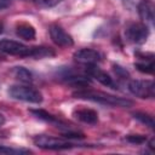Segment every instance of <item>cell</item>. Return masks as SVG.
<instances>
[{
	"label": "cell",
	"instance_id": "cell-14",
	"mask_svg": "<svg viewBox=\"0 0 155 155\" xmlns=\"http://www.w3.org/2000/svg\"><path fill=\"white\" fill-rule=\"evenodd\" d=\"M56 53L52 48L50 47H44V46H35L31 47V58H36V59H41V58H46V57H53Z\"/></svg>",
	"mask_w": 155,
	"mask_h": 155
},
{
	"label": "cell",
	"instance_id": "cell-9",
	"mask_svg": "<svg viewBox=\"0 0 155 155\" xmlns=\"http://www.w3.org/2000/svg\"><path fill=\"white\" fill-rule=\"evenodd\" d=\"M74 58L76 62L88 65V64H97L102 59V56L98 51L93 48H81L74 53Z\"/></svg>",
	"mask_w": 155,
	"mask_h": 155
},
{
	"label": "cell",
	"instance_id": "cell-16",
	"mask_svg": "<svg viewBox=\"0 0 155 155\" xmlns=\"http://www.w3.org/2000/svg\"><path fill=\"white\" fill-rule=\"evenodd\" d=\"M133 115V117L136 119V120H138L139 122H142V124H144L145 126H148L149 128H154V119H153V116H150L149 114H147V113H142V111H136V113H133L132 114Z\"/></svg>",
	"mask_w": 155,
	"mask_h": 155
},
{
	"label": "cell",
	"instance_id": "cell-4",
	"mask_svg": "<svg viewBox=\"0 0 155 155\" xmlns=\"http://www.w3.org/2000/svg\"><path fill=\"white\" fill-rule=\"evenodd\" d=\"M125 36L132 44H144L149 36V28L145 23H130L125 29Z\"/></svg>",
	"mask_w": 155,
	"mask_h": 155
},
{
	"label": "cell",
	"instance_id": "cell-21",
	"mask_svg": "<svg viewBox=\"0 0 155 155\" xmlns=\"http://www.w3.org/2000/svg\"><path fill=\"white\" fill-rule=\"evenodd\" d=\"M63 137L64 138H75V139H82L85 136L82 133H79V132H75V131H68L65 133H63Z\"/></svg>",
	"mask_w": 155,
	"mask_h": 155
},
{
	"label": "cell",
	"instance_id": "cell-19",
	"mask_svg": "<svg viewBox=\"0 0 155 155\" xmlns=\"http://www.w3.org/2000/svg\"><path fill=\"white\" fill-rule=\"evenodd\" d=\"M29 153V150L27 149H13V148H8L5 145H0V154H25Z\"/></svg>",
	"mask_w": 155,
	"mask_h": 155
},
{
	"label": "cell",
	"instance_id": "cell-25",
	"mask_svg": "<svg viewBox=\"0 0 155 155\" xmlns=\"http://www.w3.org/2000/svg\"><path fill=\"white\" fill-rule=\"evenodd\" d=\"M1 33H2V24L0 23V34H1Z\"/></svg>",
	"mask_w": 155,
	"mask_h": 155
},
{
	"label": "cell",
	"instance_id": "cell-1",
	"mask_svg": "<svg viewBox=\"0 0 155 155\" xmlns=\"http://www.w3.org/2000/svg\"><path fill=\"white\" fill-rule=\"evenodd\" d=\"M73 96L75 98H79V99H86V101L96 102L99 104L110 105V107H119V108H127V107H131L133 104V102L127 99V98L113 96V94H109V93H105L102 91H92V90H85V88L74 92Z\"/></svg>",
	"mask_w": 155,
	"mask_h": 155
},
{
	"label": "cell",
	"instance_id": "cell-17",
	"mask_svg": "<svg viewBox=\"0 0 155 155\" xmlns=\"http://www.w3.org/2000/svg\"><path fill=\"white\" fill-rule=\"evenodd\" d=\"M134 65L139 71L145 74H153L154 71V61H143L142 63H136Z\"/></svg>",
	"mask_w": 155,
	"mask_h": 155
},
{
	"label": "cell",
	"instance_id": "cell-7",
	"mask_svg": "<svg viewBox=\"0 0 155 155\" xmlns=\"http://www.w3.org/2000/svg\"><path fill=\"white\" fill-rule=\"evenodd\" d=\"M50 36L51 40L61 47H70L74 45V40L70 34H68L61 25L52 24L50 27Z\"/></svg>",
	"mask_w": 155,
	"mask_h": 155
},
{
	"label": "cell",
	"instance_id": "cell-22",
	"mask_svg": "<svg viewBox=\"0 0 155 155\" xmlns=\"http://www.w3.org/2000/svg\"><path fill=\"white\" fill-rule=\"evenodd\" d=\"M115 73H116L117 75H120V76H124V78L128 76V73H127L125 69H122L121 67H119V65H115Z\"/></svg>",
	"mask_w": 155,
	"mask_h": 155
},
{
	"label": "cell",
	"instance_id": "cell-20",
	"mask_svg": "<svg viewBox=\"0 0 155 155\" xmlns=\"http://www.w3.org/2000/svg\"><path fill=\"white\" fill-rule=\"evenodd\" d=\"M38 6L40 7H45V8H48V7H53L56 6L57 4H59L62 0H33Z\"/></svg>",
	"mask_w": 155,
	"mask_h": 155
},
{
	"label": "cell",
	"instance_id": "cell-3",
	"mask_svg": "<svg viewBox=\"0 0 155 155\" xmlns=\"http://www.w3.org/2000/svg\"><path fill=\"white\" fill-rule=\"evenodd\" d=\"M33 140L36 147L41 149H48V150H63V149H70L74 147L73 143H69L64 139L51 137V136H45V134L35 136Z\"/></svg>",
	"mask_w": 155,
	"mask_h": 155
},
{
	"label": "cell",
	"instance_id": "cell-24",
	"mask_svg": "<svg viewBox=\"0 0 155 155\" xmlns=\"http://www.w3.org/2000/svg\"><path fill=\"white\" fill-rule=\"evenodd\" d=\"M4 124H5V117L2 114H0V126H2Z\"/></svg>",
	"mask_w": 155,
	"mask_h": 155
},
{
	"label": "cell",
	"instance_id": "cell-6",
	"mask_svg": "<svg viewBox=\"0 0 155 155\" xmlns=\"http://www.w3.org/2000/svg\"><path fill=\"white\" fill-rule=\"evenodd\" d=\"M0 51L11 54V56H18V57H30L31 56V47L23 45L22 42L2 39L0 40Z\"/></svg>",
	"mask_w": 155,
	"mask_h": 155
},
{
	"label": "cell",
	"instance_id": "cell-2",
	"mask_svg": "<svg viewBox=\"0 0 155 155\" xmlns=\"http://www.w3.org/2000/svg\"><path fill=\"white\" fill-rule=\"evenodd\" d=\"M8 94L13 99L23 101L28 103H41L42 102V94L39 90H36L33 86H25V85H13L8 88Z\"/></svg>",
	"mask_w": 155,
	"mask_h": 155
},
{
	"label": "cell",
	"instance_id": "cell-15",
	"mask_svg": "<svg viewBox=\"0 0 155 155\" xmlns=\"http://www.w3.org/2000/svg\"><path fill=\"white\" fill-rule=\"evenodd\" d=\"M13 75L16 79H18L22 82H31L33 81V74L28 69L23 67H16L13 69Z\"/></svg>",
	"mask_w": 155,
	"mask_h": 155
},
{
	"label": "cell",
	"instance_id": "cell-10",
	"mask_svg": "<svg viewBox=\"0 0 155 155\" xmlns=\"http://www.w3.org/2000/svg\"><path fill=\"white\" fill-rule=\"evenodd\" d=\"M74 117L78 119L81 122L88 124V125H94L98 121V114L96 110L90 109V108H81V109H76L73 113Z\"/></svg>",
	"mask_w": 155,
	"mask_h": 155
},
{
	"label": "cell",
	"instance_id": "cell-13",
	"mask_svg": "<svg viewBox=\"0 0 155 155\" xmlns=\"http://www.w3.org/2000/svg\"><path fill=\"white\" fill-rule=\"evenodd\" d=\"M30 113H31L34 116H36L38 119L44 120V121H46V122H50V124H53V125H57V126H61V125L64 126L63 122H62L58 117H56L54 115L47 113L46 110H42V109H31Z\"/></svg>",
	"mask_w": 155,
	"mask_h": 155
},
{
	"label": "cell",
	"instance_id": "cell-8",
	"mask_svg": "<svg viewBox=\"0 0 155 155\" xmlns=\"http://www.w3.org/2000/svg\"><path fill=\"white\" fill-rule=\"evenodd\" d=\"M86 74L93 79H96L98 82H101L102 85L107 86V87H110V88H117L116 87V84L114 82L113 78L107 74L104 70L99 69L96 64H88L86 65Z\"/></svg>",
	"mask_w": 155,
	"mask_h": 155
},
{
	"label": "cell",
	"instance_id": "cell-12",
	"mask_svg": "<svg viewBox=\"0 0 155 155\" xmlns=\"http://www.w3.org/2000/svg\"><path fill=\"white\" fill-rule=\"evenodd\" d=\"M16 34L24 39V40H33L36 35L35 33V28L29 24V23H25V22H22V23H18L17 27H16Z\"/></svg>",
	"mask_w": 155,
	"mask_h": 155
},
{
	"label": "cell",
	"instance_id": "cell-11",
	"mask_svg": "<svg viewBox=\"0 0 155 155\" xmlns=\"http://www.w3.org/2000/svg\"><path fill=\"white\" fill-rule=\"evenodd\" d=\"M154 4L151 0H142L138 5V13L140 18L147 23H153L154 21Z\"/></svg>",
	"mask_w": 155,
	"mask_h": 155
},
{
	"label": "cell",
	"instance_id": "cell-5",
	"mask_svg": "<svg viewBox=\"0 0 155 155\" xmlns=\"http://www.w3.org/2000/svg\"><path fill=\"white\" fill-rule=\"evenodd\" d=\"M128 90L139 98L155 97V84L151 80H132L128 84Z\"/></svg>",
	"mask_w": 155,
	"mask_h": 155
},
{
	"label": "cell",
	"instance_id": "cell-23",
	"mask_svg": "<svg viewBox=\"0 0 155 155\" xmlns=\"http://www.w3.org/2000/svg\"><path fill=\"white\" fill-rule=\"evenodd\" d=\"M10 5V0H0V10L6 8Z\"/></svg>",
	"mask_w": 155,
	"mask_h": 155
},
{
	"label": "cell",
	"instance_id": "cell-18",
	"mask_svg": "<svg viewBox=\"0 0 155 155\" xmlns=\"http://www.w3.org/2000/svg\"><path fill=\"white\" fill-rule=\"evenodd\" d=\"M126 140L132 144H143L147 142V137L143 134H128L126 136Z\"/></svg>",
	"mask_w": 155,
	"mask_h": 155
}]
</instances>
